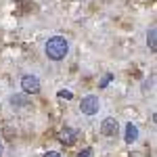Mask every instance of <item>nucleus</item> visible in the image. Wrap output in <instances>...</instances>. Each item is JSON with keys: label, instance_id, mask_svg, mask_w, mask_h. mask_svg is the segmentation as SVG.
Instances as JSON below:
<instances>
[{"label": "nucleus", "instance_id": "nucleus-1", "mask_svg": "<svg viewBox=\"0 0 157 157\" xmlns=\"http://www.w3.org/2000/svg\"><path fill=\"white\" fill-rule=\"evenodd\" d=\"M44 52H46V57L50 61H63L67 57V52H69V42L63 36H52L46 40Z\"/></svg>", "mask_w": 157, "mask_h": 157}, {"label": "nucleus", "instance_id": "nucleus-2", "mask_svg": "<svg viewBox=\"0 0 157 157\" xmlns=\"http://www.w3.org/2000/svg\"><path fill=\"white\" fill-rule=\"evenodd\" d=\"M98 109H101V103H98V97H94V94L84 97L82 103H80V111H82L84 115H97Z\"/></svg>", "mask_w": 157, "mask_h": 157}, {"label": "nucleus", "instance_id": "nucleus-3", "mask_svg": "<svg viewBox=\"0 0 157 157\" xmlns=\"http://www.w3.org/2000/svg\"><path fill=\"white\" fill-rule=\"evenodd\" d=\"M21 88L25 94H38L40 92V80L36 75H23L21 78Z\"/></svg>", "mask_w": 157, "mask_h": 157}, {"label": "nucleus", "instance_id": "nucleus-4", "mask_svg": "<svg viewBox=\"0 0 157 157\" xmlns=\"http://www.w3.org/2000/svg\"><path fill=\"white\" fill-rule=\"evenodd\" d=\"M120 132V124L117 120H113V117H105L103 124H101V134L103 136H109V138H113V136H117Z\"/></svg>", "mask_w": 157, "mask_h": 157}, {"label": "nucleus", "instance_id": "nucleus-5", "mask_svg": "<svg viewBox=\"0 0 157 157\" xmlns=\"http://www.w3.org/2000/svg\"><path fill=\"white\" fill-rule=\"evenodd\" d=\"M75 138H78V132H75V130H73V128H63V130H61V143H63V145H67V147H71L73 143H75Z\"/></svg>", "mask_w": 157, "mask_h": 157}, {"label": "nucleus", "instance_id": "nucleus-6", "mask_svg": "<svg viewBox=\"0 0 157 157\" xmlns=\"http://www.w3.org/2000/svg\"><path fill=\"white\" fill-rule=\"evenodd\" d=\"M136 140H138V128L130 121V124L126 126V143L132 145V143H136Z\"/></svg>", "mask_w": 157, "mask_h": 157}, {"label": "nucleus", "instance_id": "nucleus-7", "mask_svg": "<svg viewBox=\"0 0 157 157\" xmlns=\"http://www.w3.org/2000/svg\"><path fill=\"white\" fill-rule=\"evenodd\" d=\"M157 29L155 27H151V29H149V32H147V44H149V48L153 50V52H155L157 50Z\"/></svg>", "mask_w": 157, "mask_h": 157}, {"label": "nucleus", "instance_id": "nucleus-8", "mask_svg": "<svg viewBox=\"0 0 157 157\" xmlns=\"http://www.w3.org/2000/svg\"><path fill=\"white\" fill-rule=\"evenodd\" d=\"M11 105L13 107H17V109H21L27 105V97H21V94H13L11 97Z\"/></svg>", "mask_w": 157, "mask_h": 157}, {"label": "nucleus", "instance_id": "nucleus-9", "mask_svg": "<svg viewBox=\"0 0 157 157\" xmlns=\"http://www.w3.org/2000/svg\"><path fill=\"white\" fill-rule=\"evenodd\" d=\"M111 80H113V73H105V75H103V80L98 82V88H107V84L111 82Z\"/></svg>", "mask_w": 157, "mask_h": 157}, {"label": "nucleus", "instance_id": "nucleus-10", "mask_svg": "<svg viewBox=\"0 0 157 157\" xmlns=\"http://www.w3.org/2000/svg\"><path fill=\"white\" fill-rule=\"evenodd\" d=\"M92 155V149H90V147H86L84 151H80V153H78V157H90Z\"/></svg>", "mask_w": 157, "mask_h": 157}, {"label": "nucleus", "instance_id": "nucleus-11", "mask_svg": "<svg viewBox=\"0 0 157 157\" xmlns=\"http://www.w3.org/2000/svg\"><path fill=\"white\" fill-rule=\"evenodd\" d=\"M59 97H61V98H73V94L69 92V90H61V92H59Z\"/></svg>", "mask_w": 157, "mask_h": 157}, {"label": "nucleus", "instance_id": "nucleus-12", "mask_svg": "<svg viewBox=\"0 0 157 157\" xmlns=\"http://www.w3.org/2000/svg\"><path fill=\"white\" fill-rule=\"evenodd\" d=\"M44 157H63V155L57 153V151H48V153H44Z\"/></svg>", "mask_w": 157, "mask_h": 157}, {"label": "nucleus", "instance_id": "nucleus-13", "mask_svg": "<svg viewBox=\"0 0 157 157\" xmlns=\"http://www.w3.org/2000/svg\"><path fill=\"white\" fill-rule=\"evenodd\" d=\"M2 151H4V147H2V140H0V157H2Z\"/></svg>", "mask_w": 157, "mask_h": 157}]
</instances>
